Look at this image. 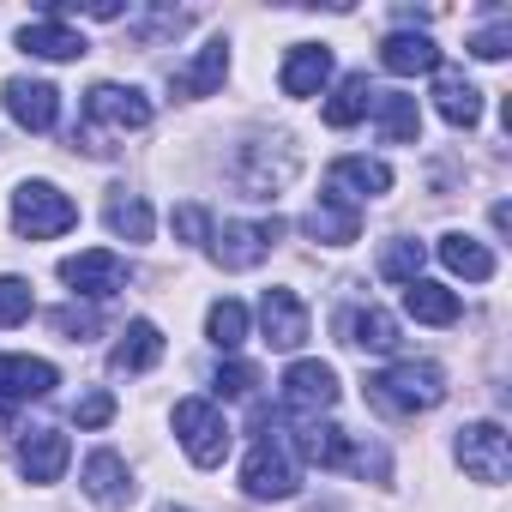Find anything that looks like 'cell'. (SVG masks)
Here are the masks:
<instances>
[{"label":"cell","mask_w":512,"mask_h":512,"mask_svg":"<svg viewBox=\"0 0 512 512\" xmlns=\"http://www.w3.org/2000/svg\"><path fill=\"white\" fill-rule=\"evenodd\" d=\"M284 235V217H266V223H223L211 235V260L223 272H253L272 253V241Z\"/></svg>","instance_id":"cell-7"},{"label":"cell","mask_w":512,"mask_h":512,"mask_svg":"<svg viewBox=\"0 0 512 512\" xmlns=\"http://www.w3.org/2000/svg\"><path fill=\"white\" fill-rule=\"evenodd\" d=\"M332 404H338V368L332 362H290V374H284V410L320 422Z\"/></svg>","instance_id":"cell-9"},{"label":"cell","mask_w":512,"mask_h":512,"mask_svg":"<svg viewBox=\"0 0 512 512\" xmlns=\"http://www.w3.org/2000/svg\"><path fill=\"white\" fill-rule=\"evenodd\" d=\"M422 260H428V247L422 241H386V253H380V278H392V284H416L422 278Z\"/></svg>","instance_id":"cell-32"},{"label":"cell","mask_w":512,"mask_h":512,"mask_svg":"<svg viewBox=\"0 0 512 512\" xmlns=\"http://www.w3.org/2000/svg\"><path fill=\"white\" fill-rule=\"evenodd\" d=\"M404 314L422 320V326H452V320H458V296H452L446 284L416 278V284H404Z\"/></svg>","instance_id":"cell-28"},{"label":"cell","mask_w":512,"mask_h":512,"mask_svg":"<svg viewBox=\"0 0 512 512\" xmlns=\"http://www.w3.org/2000/svg\"><path fill=\"white\" fill-rule=\"evenodd\" d=\"M49 320H55V332H61V338H73V344H85V338L97 332V314H91V308H55Z\"/></svg>","instance_id":"cell-37"},{"label":"cell","mask_w":512,"mask_h":512,"mask_svg":"<svg viewBox=\"0 0 512 512\" xmlns=\"http://www.w3.org/2000/svg\"><path fill=\"white\" fill-rule=\"evenodd\" d=\"M440 398H446V374L434 362H398L368 374V404L386 416H416V410H434Z\"/></svg>","instance_id":"cell-1"},{"label":"cell","mask_w":512,"mask_h":512,"mask_svg":"<svg viewBox=\"0 0 512 512\" xmlns=\"http://www.w3.org/2000/svg\"><path fill=\"white\" fill-rule=\"evenodd\" d=\"M374 121H380V133L392 139V145H416V133H422V109H416V97L410 91H374Z\"/></svg>","instance_id":"cell-24"},{"label":"cell","mask_w":512,"mask_h":512,"mask_svg":"<svg viewBox=\"0 0 512 512\" xmlns=\"http://www.w3.org/2000/svg\"><path fill=\"white\" fill-rule=\"evenodd\" d=\"M332 193H344L350 205L356 199H380V193H392V169L380 157H338L332 163Z\"/></svg>","instance_id":"cell-21"},{"label":"cell","mask_w":512,"mask_h":512,"mask_svg":"<svg viewBox=\"0 0 512 512\" xmlns=\"http://www.w3.org/2000/svg\"><path fill=\"white\" fill-rule=\"evenodd\" d=\"M326 79H332V49L326 43H296L290 61H284V73H278L284 97H320Z\"/></svg>","instance_id":"cell-16"},{"label":"cell","mask_w":512,"mask_h":512,"mask_svg":"<svg viewBox=\"0 0 512 512\" xmlns=\"http://www.w3.org/2000/svg\"><path fill=\"white\" fill-rule=\"evenodd\" d=\"M302 229H308L314 241H326V247H350V241L362 235V211H356L344 193H320L314 211L302 217Z\"/></svg>","instance_id":"cell-15"},{"label":"cell","mask_w":512,"mask_h":512,"mask_svg":"<svg viewBox=\"0 0 512 512\" xmlns=\"http://www.w3.org/2000/svg\"><path fill=\"white\" fill-rule=\"evenodd\" d=\"M7 115H13L25 133H49L55 115H61V91L43 85V79H7Z\"/></svg>","instance_id":"cell-13"},{"label":"cell","mask_w":512,"mask_h":512,"mask_svg":"<svg viewBox=\"0 0 512 512\" xmlns=\"http://www.w3.org/2000/svg\"><path fill=\"white\" fill-rule=\"evenodd\" d=\"M253 386H260V368H253V362H223L217 380H211L217 398H253Z\"/></svg>","instance_id":"cell-33"},{"label":"cell","mask_w":512,"mask_h":512,"mask_svg":"<svg viewBox=\"0 0 512 512\" xmlns=\"http://www.w3.org/2000/svg\"><path fill=\"white\" fill-rule=\"evenodd\" d=\"M31 284L25 278H0V326H19V320H31Z\"/></svg>","instance_id":"cell-34"},{"label":"cell","mask_w":512,"mask_h":512,"mask_svg":"<svg viewBox=\"0 0 512 512\" xmlns=\"http://www.w3.org/2000/svg\"><path fill=\"white\" fill-rule=\"evenodd\" d=\"M440 260H446V272H458V278H470V284H488V278H494V253H488L476 235H464V229L440 235Z\"/></svg>","instance_id":"cell-27"},{"label":"cell","mask_w":512,"mask_h":512,"mask_svg":"<svg viewBox=\"0 0 512 512\" xmlns=\"http://www.w3.org/2000/svg\"><path fill=\"white\" fill-rule=\"evenodd\" d=\"M169 223H175V235H181V241H193V247H199V241H211V217H205L199 205H175V217H169Z\"/></svg>","instance_id":"cell-38"},{"label":"cell","mask_w":512,"mask_h":512,"mask_svg":"<svg viewBox=\"0 0 512 512\" xmlns=\"http://www.w3.org/2000/svg\"><path fill=\"white\" fill-rule=\"evenodd\" d=\"M368 103H374L368 73H350V79L332 91V103H326V127H356V121L368 115Z\"/></svg>","instance_id":"cell-29"},{"label":"cell","mask_w":512,"mask_h":512,"mask_svg":"<svg viewBox=\"0 0 512 512\" xmlns=\"http://www.w3.org/2000/svg\"><path fill=\"white\" fill-rule=\"evenodd\" d=\"M79 223V205L55 187V181H25L19 193H13V229L25 235V241H55V235H67Z\"/></svg>","instance_id":"cell-3"},{"label":"cell","mask_w":512,"mask_h":512,"mask_svg":"<svg viewBox=\"0 0 512 512\" xmlns=\"http://www.w3.org/2000/svg\"><path fill=\"white\" fill-rule=\"evenodd\" d=\"M115 374H145V368H157L163 362V332L151 326V320H133L127 332H121V344H115Z\"/></svg>","instance_id":"cell-26"},{"label":"cell","mask_w":512,"mask_h":512,"mask_svg":"<svg viewBox=\"0 0 512 512\" xmlns=\"http://www.w3.org/2000/svg\"><path fill=\"white\" fill-rule=\"evenodd\" d=\"M157 512H187V506H157Z\"/></svg>","instance_id":"cell-39"},{"label":"cell","mask_w":512,"mask_h":512,"mask_svg":"<svg viewBox=\"0 0 512 512\" xmlns=\"http://www.w3.org/2000/svg\"><path fill=\"white\" fill-rule=\"evenodd\" d=\"M55 386H61L55 362H43V356H0V410H19L31 398H49Z\"/></svg>","instance_id":"cell-11"},{"label":"cell","mask_w":512,"mask_h":512,"mask_svg":"<svg viewBox=\"0 0 512 512\" xmlns=\"http://www.w3.org/2000/svg\"><path fill=\"white\" fill-rule=\"evenodd\" d=\"M458 464H464L470 482L500 488V482L512 476V434H506L500 422H470V428H458Z\"/></svg>","instance_id":"cell-5"},{"label":"cell","mask_w":512,"mask_h":512,"mask_svg":"<svg viewBox=\"0 0 512 512\" xmlns=\"http://www.w3.org/2000/svg\"><path fill=\"white\" fill-rule=\"evenodd\" d=\"M205 338L217 344V350H241V338H247V308L241 302H211V314H205Z\"/></svg>","instance_id":"cell-31"},{"label":"cell","mask_w":512,"mask_h":512,"mask_svg":"<svg viewBox=\"0 0 512 512\" xmlns=\"http://www.w3.org/2000/svg\"><path fill=\"white\" fill-rule=\"evenodd\" d=\"M67 458H73V446H67L61 428H31V434L19 440V476H25V482H61Z\"/></svg>","instance_id":"cell-14"},{"label":"cell","mask_w":512,"mask_h":512,"mask_svg":"<svg viewBox=\"0 0 512 512\" xmlns=\"http://www.w3.org/2000/svg\"><path fill=\"white\" fill-rule=\"evenodd\" d=\"M296 452H302L308 464H320V470H350V458H356L350 434L332 428V422H308V428L296 434Z\"/></svg>","instance_id":"cell-25"},{"label":"cell","mask_w":512,"mask_h":512,"mask_svg":"<svg viewBox=\"0 0 512 512\" xmlns=\"http://www.w3.org/2000/svg\"><path fill=\"white\" fill-rule=\"evenodd\" d=\"M19 49L37 55V61H79V55H91V43H85L73 25H61V19H37V25H25V31H19Z\"/></svg>","instance_id":"cell-19"},{"label":"cell","mask_w":512,"mask_h":512,"mask_svg":"<svg viewBox=\"0 0 512 512\" xmlns=\"http://www.w3.org/2000/svg\"><path fill=\"white\" fill-rule=\"evenodd\" d=\"M175 440H181V452L199 464V470H217L223 458H229V422H223V410L211 404V398H181L175 404Z\"/></svg>","instance_id":"cell-4"},{"label":"cell","mask_w":512,"mask_h":512,"mask_svg":"<svg viewBox=\"0 0 512 512\" xmlns=\"http://www.w3.org/2000/svg\"><path fill=\"white\" fill-rule=\"evenodd\" d=\"M296 169H302V151H296L284 133L247 139V145L235 151V187H241L247 199H278V193L296 181Z\"/></svg>","instance_id":"cell-2"},{"label":"cell","mask_w":512,"mask_h":512,"mask_svg":"<svg viewBox=\"0 0 512 512\" xmlns=\"http://www.w3.org/2000/svg\"><path fill=\"white\" fill-rule=\"evenodd\" d=\"M380 67L398 73V79L440 73V49H434V37H422V31H392V37L380 43Z\"/></svg>","instance_id":"cell-18"},{"label":"cell","mask_w":512,"mask_h":512,"mask_svg":"<svg viewBox=\"0 0 512 512\" xmlns=\"http://www.w3.org/2000/svg\"><path fill=\"white\" fill-rule=\"evenodd\" d=\"M133 488H139V482H133V470H127V458H121V452H109V446H103V452H91V458H85V494H91L97 506H127V500H133Z\"/></svg>","instance_id":"cell-17"},{"label":"cell","mask_w":512,"mask_h":512,"mask_svg":"<svg viewBox=\"0 0 512 512\" xmlns=\"http://www.w3.org/2000/svg\"><path fill=\"white\" fill-rule=\"evenodd\" d=\"M85 121H91V133H97V127H109V133H139V127H151V97L133 91V85H91V91H85Z\"/></svg>","instance_id":"cell-8"},{"label":"cell","mask_w":512,"mask_h":512,"mask_svg":"<svg viewBox=\"0 0 512 512\" xmlns=\"http://www.w3.org/2000/svg\"><path fill=\"white\" fill-rule=\"evenodd\" d=\"M434 109H440L446 127H476V121H482V91H476L464 73L440 67V73H434Z\"/></svg>","instance_id":"cell-20"},{"label":"cell","mask_w":512,"mask_h":512,"mask_svg":"<svg viewBox=\"0 0 512 512\" xmlns=\"http://www.w3.org/2000/svg\"><path fill=\"white\" fill-rule=\"evenodd\" d=\"M223 73H229V43H223V37H211V43H205V49H199V55H193L169 85H175V97H211V91L223 85Z\"/></svg>","instance_id":"cell-22"},{"label":"cell","mask_w":512,"mask_h":512,"mask_svg":"<svg viewBox=\"0 0 512 512\" xmlns=\"http://www.w3.org/2000/svg\"><path fill=\"white\" fill-rule=\"evenodd\" d=\"M260 326H266V344L272 350H302L308 344V308L296 290H266L260 296Z\"/></svg>","instance_id":"cell-12"},{"label":"cell","mask_w":512,"mask_h":512,"mask_svg":"<svg viewBox=\"0 0 512 512\" xmlns=\"http://www.w3.org/2000/svg\"><path fill=\"white\" fill-rule=\"evenodd\" d=\"M61 278L79 296L103 302V296H115L127 284V260H121V253H109V247H85V253H73V260H61Z\"/></svg>","instance_id":"cell-10"},{"label":"cell","mask_w":512,"mask_h":512,"mask_svg":"<svg viewBox=\"0 0 512 512\" xmlns=\"http://www.w3.org/2000/svg\"><path fill=\"white\" fill-rule=\"evenodd\" d=\"M109 229L121 235V241H151V205L139 199V193H121V199H109Z\"/></svg>","instance_id":"cell-30"},{"label":"cell","mask_w":512,"mask_h":512,"mask_svg":"<svg viewBox=\"0 0 512 512\" xmlns=\"http://www.w3.org/2000/svg\"><path fill=\"white\" fill-rule=\"evenodd\" d=\"M344 344L362 350V356H392L398 350V320L386 308H356V314H344Z\"/></svg>","instance_id":"cell-23"},{"label":"cell","mask_w":512,"mask_h":512,"mask_svg":"<svg viewBox=\"0 0 512 512\" xmlns=\"http://www.w3.org/2000/svg\"><path fill=\"white\" fill-rule=\"evenodd\" d=\"M73 422H79V428H109V422H115V392H85V398L73 404Z\"/></svg>","instance_id":"cell-35"},{"label":"cell","mask_w":512,"mask_h":512,"mask_svg":"<svg viewBox=\"0 0 512 512\" xmlns=\"http://www.w3.org/2000/svg\"><path fill=\"white\" fill-rule=\"evenodd\" d=\"M506 49H512V25H488V31L470 37V55L476 61H506Z\"/></svg>","instance_id":"cell-36"},{"label":"cell","mask_w":512,"mask_h":512,"mask_svg":"<svg viewBox=\"0 0 512 512\" xmlns=\"http://www.w3.org/2000/svg\"><path fill=\"white\" fill-rule=\"evenodd\" d=\"M241 488H247L253 500H290V494H296V458H290V446H284L278 434H260V440H253V452H247V464H241Z\"/></svg>","instance_id":"cell-6"}]
</instances>
